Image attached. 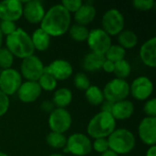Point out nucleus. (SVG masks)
Masks as SVG:
<instances>
[{"label":"nucleus","instance_id":"f257e3e1","mask_svg":"<svg viewBox=\"0 0 156 156\" xmlns=\"http://www.w3.org/2000/svg\"><path fill=\"white\" fill-rule=\"evenodd\" d=\"M71 26V14H69L61 4L49 7L40 23V28L50 37L65 35Z\"/></svg>","mask_w":156,"mask_h":156},{"label":"nucleus","instance_id":"f03ea898","mask_svg":"<svg viewBox=\"0 0 156 156\" xmlns=\"http://www.w3.org/2000/svg\"><path fill=\"white\" fill-rule=\"evenodd\" d=\"M5 48L14 57L21 59L34 55L35 52L30 35L21 27H17L13 34L5 37Z\"/></svg>","mask_w":156,"mask_h":156},{"label":"nucleus","instance_id":"7ed1b4c3","mask_svg":"<svg viewBox=\"0 0 156 156\" xmlns=\"http://www.w3.org/2000/svg\"><path fill=\"white\" fill-rule=\"evenodd\" d=\"M116 129V121L111 113L99 112L89 122L87 134L90 138H108Z\"/></svg>","mask_w":156,"mask_h":156},{"label":"nucleus","instance_id":"20e7f679","mask_svg":"<svg viewBox=\"0 0 156 156\" xmlns=\"http://www.w3.org/2000/svg\"><path fill=\"white\" fill-rule=\"evenodd\" d=\"M109 149L118 155L130 154L136 145V138L133 132L125 128L115 129L107 138Z\"/></svg>","mask_w":156,"mask_h":156},{"label":"nucleus","instance_id":"39448f33","mask_svg":"<svg viewBox=\"0 0 156 156\" xmlns=\"http://www.w3.org/2000/svg\"><path fill=\"white\" fill-rule=\"evenodd\" d=\"M102 92L105 101L115 103L127 99L130 95V84L126 80L114 78L105 84Z\"/></svg>","mask_w":156,"mask_h":156},{"label":"nucleus","instance_id":"423d86ee","mask_svg":"<svg viewBox=\"0 0 156 156\" xmlns=\"http://www.w3.org/2000/svg\"><path fill=\"white\" fill-rule=\"evenodd\" d=\"M64 150L74 156H87L92 151V142L90 138L84 133H72L67 138Z\"/></svg>","mask_w":156,"mask_h":156},{"label":"nucleus","instance_id":"0eeeda50","mask_svg":"<svg viewBox=\"0 0 156 156\" xmlns=\"http://www.w3.org/2000/svg\"><path fill=\"white\" fill-rule=\"evenodd\" d=\"M125 27V18L122 13L112 8L107 10L101 17V29H103L111 37L118 36Z\"/></svg>","mask_w":156,"mask_h":156},{"label":"nucleus","instance_id":"6e6552de","mask_svg":"<svg viewBox=\"0 0 156 156\" xmlns=\"http://www.w3.org/2000/svg\"><path fill=\"white\" fill-rule=\"evenodd\" d=\"M45 65L42 60L36 55H31L22 59L20 64V71L22 79L27 81H37L43 75Z\"/></svg>","mask_w":156,"mask_h":156},{"label":"nucleus","instance_id":"1a4fd4ad","mask_svg":"<svg viewBox=\"0 0 156 156\" xmlns=\"http://www.w3.org/2000/svg\"><path fill=\"white\" fill-rule=\"evenodd\" d=\"M48 123L51 132L64 134L72 125V117L67 109L55 108L49 113Z\"/></svg>","mask_w":156,"mask_h":156},{"label":"nucleus","instance_id":"9d476101","mask_svg":"<svg viewBox=\"0 0 156 156\" xmlns=\"http://www.w3.org/2000/svg\"><path fill=\"white\" fill-rule=\"evenodd\" d=\"M86 41L90 52L103 56L112 44V37L101 28H93L90 30Z\"/></svg>","mask_w":156,"mask_h":156},{"label":"nucleus","instance_id":"9b49d317","mask_svg":"<svg viewBox=\"0 0 156 156\" xmlns=\"http://www.w3.org/2000/svg\"><path fill=\"white\" fill-rule=\"evenodd\" d=\"M22 77L18 70L10 68L2 69L0 72V90L5 95L12 96L16 94L20 85L22 84Z\"/></svg>","mask_w":156,"mask_h":156},{"label":"nucleus","instance_id":"f8f14e48","mask_svg":"<svg viewBox=\"0 0 156 156\" xmlns=\"http://www.w3.org/2000/svg\"><path fill=\"white\" fill-rule=\"evenodd\" d=\"M154 92V83L146 76L137 77L130 84V94L137 101H147Z\"/></svg>","mask_w":156,"mask_h":156},{"label":"nucleus","instance_id":"ddd939ff","mask_svg":"<svg viewBox=\"0 0 156 156\" xmlns=\"http://www.w3.org/2000/svg\"><path fill=\"white\" fill-rule=\"evenodd\" d=\"M44 72L50 74L57 80H66L73 74V67L66 59L58 58L45 66Z\"/></svg>","mask_w":156,"mask_h":156},{"label":"nucleus","instance_id":"4468645a","mask_svg":"<svg viewBox=\"0 0 156 156\" xmlns=\"http://www.w3.org/2000/svg\"><path fill=\"white\" fill-rule=\"evenodd\" d=\"M23 3L20 0L0 2V20L16 22L23 16Z\"/></svg>","mask_w":156,"mask_h":156},{"label":"nucleus","instance_id":"2eb2a0df","mask_svg":"<svg viewBox=\"0 0 156 156\" xmlns=\"http://www.w3.org/2000/svg\"><path fill=\"white\" fill-rule=\"evenodd\" d=\"M140 140L150 146L156 144V117H144L138 125Z\"/></svg>","mask_w":156,"mask_h":156},{"label":"nucleus","instance_id":"dca6fc26","mask_svg":"<svg viewBox=\"0 0 156 156\" xmlns=\"http://www.w3.org/2000/svg\"><path fill=\"white\" fill-rule=\"evenodd\" d=\"M45 13L46 9L42 2L38 0H30L23 3V16L32 25L40 24Z\"/></svg>","mask_w":156,"mask_h":156},{"label":"nucleus","instance_id":"f3484780","mask_svg":"<svg viewBox=\"0 0 156 156\" xmlns=\"http://www.w3.org/2000/svg\"><path fill=\"white\" fill-rule=\"evenodd\" d=\"M42 90L40 89L37 81H24L20 85L16 95L18 100L23 103L35 102L41 95Z\"/></svg>","mask_w":156,"mask_h":156},{"label":"nucleus","instance_id":"a211bd4d","mask_svg":"<svg viewBox=\"0 0 156 156\" xmlns=\"http://www.w3.org/2000/svg\"><path fill=\"white\" fill-rule=\"evenodd\" d=\"M139 57L141 61L148 68L156 67V37H153L146 40L140 48Z\"/></svg>","mask_w":156,"mask_h":156},{"label":"nucleus","instance_id":"6ab92c4d","mask_svg":"<svg viewBox=\"0 0 156 156\" xmlns=\"http://www.w3.org/2000/svg\"><path fill=\"white\" fill-rule=\"evenodd\" d=\"M134 112V104L129 100H123L113 103L111 114L115 121H125L130 119Z\"/></svg>","mask_w":156,"mask_h":156},{"label":"nucleus","instance_id":"aec40b11","mask_svg":"<svg viewBox=\"0 0 156 156\" xmlns=\"http://www.w3.org/2000/svg\"><path fill=\"white\" fill-rule=\"evenodd\" d=\"M96 7L90 3H83L80 9L74 14V20L76 24L87 27L96 17Z\"/></svg>","mask_w":156,"mask_h":156},{"label":"nucleus","instance_id":"412c9836","mask_svg":"<svg viewBox=\"0 0 156 156\" xmlns=\"http://www.w3.org/2000/svg\"><path fill=\"white\" fill-rule=\"evenodd\" d=\"M73 100L72 91L66 87L58 88L54 90V94L52 97V102L55 108H61L66 109Z\"/></svg>","mask_w":156,"mask_h":156},{"label":"nucleus","instance_id":"4be33fe9","mask_svg":"<svg viewBox=\"0 0 156 156\" xmlns=\"http://www.w3.org/2000/svg\"><path fill=\"white\" fill-rule=\"evenodd\" d=\"M30 37H31V41H32L35 50L43 52V51H46L49 48L51 37L40 27L37 28Z\"/></svg>","mask_w":156,"mask_h":156},{"label":"nucleus","instance_id":"5701e85b","mask_svg":"<svg viewBox=\"0 0 156 156\" xmlns=\"http://www.w3.org/2000/svg\"><path fill=\"white\" fill-rule=\"evenodd\" d=\"M104 61H105V57L103 55L96 54L93 52H89L83 58L82 68L86 71L94 72V71L101 69Z\"/></svg>","mask_w":156,"mask_h":156},{"label":"nucleus","instance_id":"b1692460","mask_svg":"<svg viewBox=\"0 0 156 156\" xmlns=\"http://www.w3.org/2000/svg\"><path fill=\"white\" fill-rule=\"evenodd\" d=\"M118 45L126 49H132L135 48L138 44V36L133 30L130 29H123L118 36H117Z\"/></svg>","mask_w":156,"mask_h":156},{"label":"nucleus","instance_id":"393cba45","mask_svg":"<svg viewBox=\"0 0 156 156\" xmlns=\"http://www.w3.org/2000/svg\"><path fill=\"white\" fill-rule=\"evenodd\" d=\"M85 98L92 106H101V104L105 101L102 90L96 85H90L85 90Z\"/></svg>","mask_w":156,"mask_h":156},{"label":"nucleus","instance_id":"a878e982","mask_svg":"<svg viewBox=\"0 0 156 156\" xmlns=\"http://www.w3.org/2000/svg\"><path fill=\"white\" fill-rule=\"evenodd\" d=\"M68 32H69L70 38L73 39L74 41L83 42V41L87 40L89 33H90V29L85 26L74 24V25L70 26Z\"/></svg>","mask_w":156,"mask_h":156},{"label":"nucleus","instance_id":"bb28decb","mask_svg":"<svg viewBox=\"0 0 156 156\" xmlns=\"http://www.w3.org/2000/svg\"><path fill=\"white\" fill-rule=\"evenodd\" d=\"M125 56H126V50L121 46H119L118 44H112V46L109 48V49L104 55L105 59L110 60L113 63L125 59Z\"/></svg>","mask_w":156,"mask_h":156},{"label":"nucleus","instance_id":"cd10ccee","mask_svg":"<svg viewBox=\"0 0 156 156\" xmlns=\"http://www.w3.org/2000/svg\"><path fill=\"white\" fill-rule=\"evenodd\" d=\"M46 142L51 148L64 149L67 144V137L63 133L50 132L46 137Z\"/></svg>","mask_w":156,"mask_h":156},{"label":"nucleus","instance_id":"c85d7f7f","mask_svg":"<svg viewBox=\"0 0 156 156\" xmlns=\"http://www.w3.org/2000/svg\"><path fill=\"white\" fill-rule=\"evenodd\" d=\"M113 73L117 79L126 80L132 73V66L130 62L126 59H122L114 63Z\"/></svg>","mask_w":156,"mask_h":156},{"label":"nucleus","instance_id":"c756f323","mask_svg":"<svg viewBox=\"0 0 156 156\" xmlns=\"http://www.w3.org/2000/svg\"><path fill=\"white\" fill-rule=\"evenodd\" d=\"M37 83L42 90L45 91H54L58 86V80H55L50 74L44 72L43 75L37 80Z\"/></svg>","mask_w":156,"mask_h":156},{"label":"nucleus","instance_id":"7c9ffc66","mask_svg":"<svg viewBox=\"0 0 156 156\" xmlns=\"http://www.w3.org/2000/svg\"><path fill=\"white\" fill-rule=\"evenodd\" d=\"M73 85L79 90L85 91L91 84L89 77L83 72H78L73 77Z\"/></svg>","mask_w":156,"mask_h":156},{"label":"nucleus","instance_id":"2f4dec72","mask_svg":"<svg viewBox=\"0 0 156 156\" xmlns=\"http://www.w3.org/2000/svg\"><path fill=\"white\" fill-rule=\"evenodd\" d=\"M14 56L6 48H0V68L2 69H10L14 63Z\"/></svg>","mask_w":156,"mask_h":156},{"label":"nucleus","instance_id":"473e14b6","mask_svg":"<svg viewBox=\"0 0 156 156\" xmlns=\"http://www.w3.org/2000/svg\"><path fill=\"white\" fill-rule=\"evenodd\" d=\"M132 5L133 8H135L136 10L147 12L154 7L155 2L154 0H134L133 1Z\"/></svg>","mask_w":156,"mask_h":156},{"label":"nucleus","instance_id":"72a5a7b5","mask_svg":"<svg viewBox=\"0 0 156 156\" xmlns=\"http://www.w3.org/2000/svg\"><path fill=\"white\" fill-rule=\"evenodd\" d=\"M60 4L69 14H75L82 5L83 2L81 0H63Z\"/></svg>","mask_w":156,"mask_h":156},{"label":"nucleus","instance_id":"f704fd0d","mask_svg":"<svg viewBox=\"0 0 156 156\" xmlns=\"http://www.w3.org/2000/svg\"><path fill=\"white\" fill-rule=\"evenodd\" d=\"M92 150L99 154H102L109 150V143L107 138H98L92 143Z\"/></svg>","mask_w":156,"mask_h":156},{"label":"nucleus","instance_id":"c9c22d12","mask_svg":"<svg viewBox=\"0 0 156 156\" xmlns=\"http://www.w3.org/2000/svg\"><path fill=\"white\" fill-rule=\"evenodd\" d=\"M17 29V27L16 25V22L12 21H0V31L3 34V36H9L13 34Z\"/></svg>","mask_w":156,"mask_h":156},{"label":"nucleus","instance_id":"e433bc0d","mask_svg":"<svg viewBox=\"0 0 156 156\" xmlns=\"http://www.w3.org/2000/svg\"><path fill=\"white\" fill-rule=\"evenodd\" d=\"M144 112L146 117H156V99L150 98L145 101L144 105Z\"/></svg>","mask_w":156,"mask_h":156},{"label":"nucleus","instance_id":"4c0bfd02","mask_svg":"<svg viewBox=\"0 0 156 156\" xmlns=\"http://www.w3.org/2000/svg\"><path fill=\"white\" fill-rule=\"evenodd\" d=\"M10 100L7 95L0 90V117L5 115L9 110Z\"/></svg>","mask_w":156,"mask_h":156},{"label":"nucleus","instance_id":"58836bf2","mask_svg":"<svg viewBox=\"0 0 156 156\" xmlns=\"http://www.w3.org/2000/svg\"><path fill=\"white\" fill-rule=\"evenodd\" d=\"M40 107L44 112H48V113H50L55 109V106L51 101H44Z\"/></svg>","mask_w":156,"mask_h":156},{"label":"nucleus","instance_id":"ea45409f","mask_svg":"<svg viewBox=\"0 0 156 156\" xmlns=\"http://www.w3.org/2000/svg\"><path fill=\"white\" fill-rule=\"evenodd\" d=\"M101 69H103L106 73H113V70H114V63L112 62V61H110V60L105 59V61L103 62V65H102Z\"/></svg>","mask_w":156,"mask_h":156},{"label":"nucleus","instance_id":"a19ab883","mask_svg":"<svg viewBox=\"0 0 156 156\" xmlns=\"http://www.w3.org/2000/svg\"><path fill=\"white\" fill-rule=\"evenodd\" d=\"M113 107V103L109 101H104L101 104V112H108L111 113Z\"/></svg>","mask_w":156,"mask_h":156},{"label":"nucleus","instance_id":"79ce46f5","mask_svg":"<svg viewBox=\"0 0 156 156\" xmlns=\"http://www.w3.org/2000/svg\"><path fill=\"white\" fill-rule=\"evenodd\" d=\"M145 156H156V146L155 145H153V146H150L146 152V154Z\"/></svg>","mask_w":156,"mask_h":156},{"label":"nucleus","instance_id":"37998d69","mask_svg":"<svg viewBox=\"0 0 156 156\" xmlns=\"http://www.w3.org/2000/svg\"><path fill=\"white\" fill-rule=\"evenodd\" d=\"M101 156H119L117 154H115L113 151H112V150H108V151H106V152H104V153H102Z\"/></svg>","mask_w":156,"mask_h":156},{"label":"nucleus","instance_id":"c03bdc74","mask_svg":"<svg viewBox=\"0 0 156 156\" xmlns=\"http://www.w3.org/2000/svg\"><path fill=\"white\" fill-rule=\"evenodd\" d=\"M2 44H3V34L0 31V48H2Z\"/></svg>","mask_w":156,"mask_h":156},{"label":"nucleus","instance_id":"a18cd8bd","mask_svg":"<svg viewBox=\"0 0 156 156\" xmlns=\"http://www.w3.org/2000/svg\"><path fill=\"white\" fill-rule=\"evenodd\" d=\"M48 156H65V155L60 154H50V155H48Z\"/></svg>","mask_w":156,"mask_h":156},{"label":"nucleus","instance_id":"49530a36","mask_svg":"<svg viewBox=\"0 0 156 156\" xmlns=\"http://www.w3.org/2000/svg\"><path fill=\"white\" fill-rule=\"evenodd\" d=\"M0 156H9L7 154L4 153V152H0Z\"/></svg>","mask_w":156,"mask_h":156}]
</instances>
